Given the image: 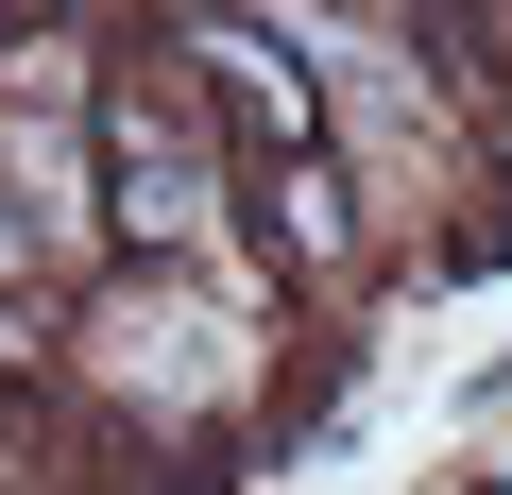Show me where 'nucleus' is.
Segmentation results:
<instances>
[{
  "label": "nucleus",
  "instance_id": "f257e3e1",
  "mask_svg": "<svg viewBox=\"0 0 512 495\" xmlns=\"http://www.w3.org/2000/svg\"><path fill=\"white\" fill-rule=\"evenodd\" d=\"M103 222L137 239V274H188L205 257V222H222V154H205V86L137 69L103 103Z\"/></svg>",
  "mask_w": 512,
  "mask_h": 495
},
{
  "label": "nucleus",
  "instance_id": "f03ea898",
  "mask_svg": "<svg viewBox=\"0 0 512 495\" xmlns=\"http://www.w3.org/2000/svg\"><path fill=\"white\" fill-rule=\"evenodd\" d=\"M86 376H103L120 410H222V393H239V325H222L188 274H120V291L86 308Z\"/></svg>",
  "mask_w": 512,
  "mask_h": 495
},
{
  "label": "nucleus",
  "instance_id": "7ed1b4c3",
  "mask_svg": "<svg viewBox=\"0 0 512 495\" xmlns=\"http://www.w3.org/2000/svg\"><path fill=\"white\" fill-rule=\"evenodd\" d=\"M256 205H274V257H291V274H359V188H342L325 154H274Z\"/></svg>",
  "mask_w": 512,
  "mask_h": 495
},
{
  "label": "nucleus",
  "instance_id": "20e7f679",
  "mask_svg": "<svg viewBox=\"0 0 512 495\" xmlns=\"http://www.w3.org/2000/svg\"><path fill=\"white\" fill-rule=\"evenodd\" d=\"M35 239H52V222H35V188H0V291L35 274Z\"/></svg>",
  "mask_w": 512,
  "mask_h": 495
}]
</instances>
